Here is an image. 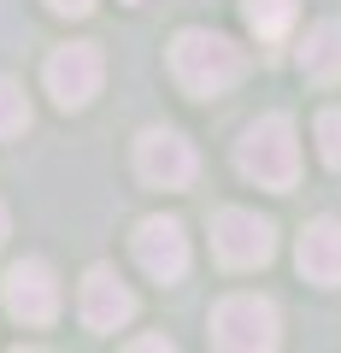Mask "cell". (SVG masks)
I'll use <instances>...</instances> for the list:
<instances>
[{
  "label": "cell",
  "mask_w": 341,
  "mask_h": 353,
  "mask_svg": "<svg viewBox=\"0 0 341 353\" xmlns=\"http://www.w3.org/2000/svg\"><path fill=\"white\" fill-rule=\"evenodd\" d=\"M101 83H106V59H101V48H89V41H65V48L48 59V94L65 106V112H83V106L101 94Z\"/></svg>",
  "instance_id": "obj_6"
},
{
  "label": "cell",
  "mask_w": 341,
  "mask_h": 353,
  "mask_svg": "<svg viewBox=\"0 0 341 353\" xmlns=\"http://www.w3.org/2000/svg\"><path fill=\"white\" fill-rule=\"evenodd\" d=\"M236 165H241L247 183L289 194L294 183H300V141H294V124L282 112L253 118V124L241 130V141H236Z\"/></svg>",
  "instance_id": "obj_2"
},
{
  "label": "cell",
  "mask_w": 341,
  "mask_h": 353,
  "mask_svg": "<svg viewBox=\"0 0 341 353\" xmlns=\"http://www.w3.org/2000/svg\"><path fill=\"white\" fill-rule=\"evenodd\" d=\"M282 341L277 306L259 301V294H229V301L212 306V347L229 353H271Z\"/></svg>",
  "instance_id": "obj_3"
},
{
  "label": "cell",
  "mask_w": 341,
  "mask_h": 353,
  "mask_svg": "<svg viewBox=\"0 0 341 353\" xmlns=\"http://www.w3.org/2000/svg\"><path fill=\"white\" fill-rule=\"evenodd\" d=\"M212 253L229 271H259L277 259V224L247 206H224V212H212Z\"/></svg>",
  "instance_id": "obj_4"
},
{
  "label": "cell",
  "mask_w": 341,
  "mask_h": 353,
  "mask_svg": "<svg viewBox=\"0 0 341 353\" xmlns=\"http://www.w3.org/2000/svg\"><path fill=\"white\" fill-rule=\"evenodd\" d=\"M136 171H141V183H153V189H189L194 171H200V159H194V148L177 136V130H141Z\"/></svg>",
  "instance_id": "obj_7"
},
{
  "label": "cell",
  "mask_w": 341,
  "mask_h": 353,
  "mask_svg": "<svg viewBox=\"0 0 341 353\" xmlns=\"http://www.w3.org/2000/svg\"><path fill=\"white\" fill-rule=\"evenodd\" d=\"M130 6H136V0H130Z\"/></svg>",
  "instance_id": "obj_18"
},
{
  "label": "cell",
  "mask_w": 341,
  "mask_h": 353,
  "mask_svg": "<svg viewBox=\"0 0 341 353\" xmlns=\"http://www.w3.org/2000/svg\"><path fill=\"white\" fill-rule=\"evenodd\" d=\"M48 6H53L59 18H89V12H94V0H48Z\"/></svg>",
  "instance_id": "obj_15"
},
{
  "label": "cell",
  "mask_w": 341,
  "mask_h": 353,
  "mask_svg": "<svg viewBox=\"0 0 341 353\" xmlns=\"http://www.w3.org/2000/svg\"><path fill=\"white\" fill-rule=\"evenodd\" d=\"M300 277L318 289H341V218H312L300 230V248H294Z\"/></svg>",
  "instance_id": "obj_10"
},
{
  "label": "cell",
  "mask_w": 341,
  "mask_h": 353,
  "mask_svg": "<svg viewBox=\"0 0 341 353\" xmlns=\"http://www.w3.org/2000/svg\"><path fill=\"white\" fill-rule=\"evenodd\" d=\"M171 77L183 83V94L194 101H212L224 88H236L247 77V53L229 36H212V30H183L171 41Z\"/></svg>",
  "instance_id": "obj_1"
},
{
  "label": "cell",
  "mask_w": 341,
  "mask_h": 353,
  "mask_svg": "<svg viewBox=\"0 0 341 353\" xmlns=\"http://www.w3.org/2000/svg\"><path fill=\"white\" fill-rule=\"evenodd\" d=\"M0 301H6V312L18 318V324L41 330L59 318V277H53L48 259H18L12 271H6V283H0Z\"/></svg>",
  "instance_id": "obj_5"
},
{
  "label": "cell",
  "mask_w": 341,
  "mask_h": 353,
  "mask_svg": "<svg viewBox=\"0 0 341 353\" xmlns=\"http://www.w3.org/2000/svg\"><path fill=\"white\" fill-rule=\"evenodd\" d=\"M241 12H247V30L259 41H282L294 30V18H300V6L294 0H241Z\"/></svg>",
  "instance_id": "obj_12"
},
{
  "label": "cell",
  "mask_w": 341,
  "mask_h": 353,
  "mask_svg": "<svg viewBox=\"0 0 341 353\" xmlns=\"http://www.w3.org/2000/svg\"><path fill=\"white\" fill-rule=\"evenodd\" d=\"M30 130V101H24V88L12 83V77H0V141H12Z\"/></svg>",
  "instance_id": "obj_13"
},
{
  "label": "cell",
  "mask_w": 341,
  "mask_h": 353,
  "mask_svg": "<svg viewBox=\"0 0 341 353\" xmlns=\"http://www.w3.org/2000/svg\"><path fill=\"white\" fill-rule=\"evenodd\" d=\"M130 347H136V353H171V336H136Z\"/></svg>",
  "instance_id": "obj_16"
},
{
  "label": "cell",
  "mask_w": 341,
  "mask_h": 353,
  "mask_svg": "<svg viewBox=\"0 0 341 353\" xmlns=\"http://www.w3.org/2000/svg\"><path fill=\"white\" fill-rule=\"evenodd\" d=\"M130 248H136V265L153 283H177L189 271V236H183L177 218H141Z\"/></svg>",
  "instance_id": "obj_8"
},
{
  "label": "cell",
  "mask_w": 341,
  "mask_h": 353,
  "mask_svg": "<svg viewBox=\"0 0 341 353\" xmlns=\"http://www.w3.org/2000/svg\"><path fill=\"white\" fill-rule=\"evenodd\" d=\"M130 318H136V294H130V283L118 277L112 265H94L89 277H83V324L101 330V336H118Z\"/></svg>",
  "instance_id": "obj_9"
},
{
  "label": "cell",
  "mask_w": 341,
  "mask_h": 353,
  "mask_svg": "<svg viewBox=\"0 0 341 353\" xmlns=\"http://www.w3.org/2000/svg\"><path fill=\"white\" fill-rule=\"evenodd\" d=\"M318 153H324L329 171H341V106L318 112Z\"/></svg>",
  "instance_id": "obj_14"
},
{
  "label": "cell",
  "mask_w": 341,
  "mask_h": 353,
  "mask_svg": "<svg viewBox=\"0 0 341 353\" xmlns=\"http://www.w3.org/2000/svg\"><path fill=\"white\" fill-rule=\"evenodd\" d=\"M6 230H12V218H6V206H0V241H6Z\"/></svg>",
  "instance_id": "obj_17"
},
{
  "label": "cell",
  "mask_w": 341,
  "mask_h": 353,
  "mask_svg": "<svg viewBox=\"0 0 341 353\" xmlns=\"http://www.w3.org/2000/svg\"><path fill=\"white\" fill-rule=\"evenodd\" d=\"M300 71L312 77V83H341V24H335V18H324V24L306 30Z\"/></svg>",
  "instance_id": "obj_11"
}]
</instances>
